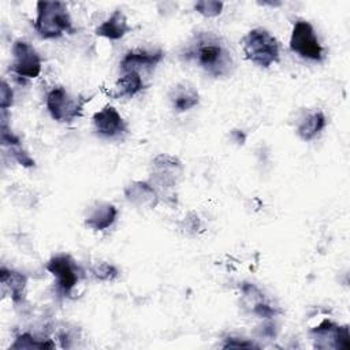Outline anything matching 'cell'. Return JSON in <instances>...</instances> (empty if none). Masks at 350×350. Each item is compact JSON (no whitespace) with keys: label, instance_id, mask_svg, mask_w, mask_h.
<instances>
[{"label":"cell","instance_id":"cb8c5ba5","mask_svg":"<svg viewBox=\"0 0 350 350\" xmlns=\"http://www.w3.org/2000/svg\"><path fill=\"white\" fill-rule=\"evenodd\" d=\"M221 347L223 349H258L260 346L249 339H245V338L227 336L224 339V343L221 345Z\"/></svg>","mask_w":350,"mask_h":350},{"label":"cell","instance_id":"4fadbf2b","mask_svg":"<svg viewBox=\"0 0 350 350\" xmlns=\"http://www.w3.org/2000/svg\"><path fill=\"white\" fill-rule=\"evenodd\" d=\"M0 283L3 287V293H8L11 301L15 305H19L25 301L27 287V276L25 273L1 265Z\"/></svg>","mask_w":350,"mask_h":350},{"label":"cell","instance_id":"9a60e30c","mask_svg":"<svg viewBox=\"0 0 350 350\" xmlns=\"http://www.w3.org/2000/svg\"><path fill=\"white\" fill-rule=\"evenodd\" d=\"M168 100L176 112H186L200 104V93L191 83L179 82L170 89Z\"/></svg>","mask_w":350,"mask_h":350},{"label":"cell","instance_id":"e0dca14e","mask_svg":"<svg viewBox=\"0 0 350 350\" xmlns=\"http://www.w3.org/2000/svg\"><path fill=\"white\" fill-rule=\"evenodd\" d=\"M327 126V118L321 109H313L306 112L297 124V135L302 141L314 139Z\"/></svg>","mask_w":350,"mask_h":350},{"label":"cell","instance_id":"7a4b0ae2","mask_svg":"<svg viewBox=\"0 0 350 350\" xmlns=\"http://www.w3.org/2000/svg\"><path fill=\"white\" fill-rule=\"evenodd\" d=\"M34 29L44 40L59 38L63 34H74L71 16L63 1H37Z\"/></svg>","mask_w":350,"mask_h":350},{"label":"cell","instance_id":"3957f363","mask_svg":"<svg viewBox=\"0 0 350 350\" xmlns=\"http://www.w3.org/2000/svg\"><path fill=\"white\" fill-rule=\"evenodd\" d=\"M241 44L245 57L261 68H269L272 64L279 62V41L267 29H252L243 36Z\"/></svg>","mask_w":350,"mask_h":350},{"label":"cell","instance_id":"9c48e42d","mask_svg":"<svg viewBox=\"0 0 350 350\" xmlns=\"http://www.w3.org/2000/svg\"><path fill=\"white\" fill-rule=\"evenodd\" d=\"M313 346L316 349H350L349 325H338L331 320H323L310 329Z\"/></svg>","mask_w":350,"mask_h":350},{"label":"cell","instance_id":"52a82bcc","mask_svg":"<svg viewBox=\"0 0 350 350\" xmlns=\"http://www.w3.org/2000/svg\"><path fill=\"white\" fill-rule=\"evenodd\" d=\"M149 174L152 178L150 183L153 186L168 190L179 183L185 174V168L182 161L176 156L160 153L152 159Z\"/></svg>","mask_w":350,"mask_h":350},{"label":"cell","instance_id":"ffe728a7","mask_svg":"<svg viewBox=\"0 0 350 350\" xmlns=\"http://www.w3.org/2000/svg\"><path fill=\"white\" fill-rule=\"evenodd\" d=\"M90 273L100 282H112L119 276V269L111 262L100 261L90 267Z\"/></svg>","mask_w":350,"mask_h":350},{"label":"cell","instance_id":"603a6c76","mask_svg":"<svg viewBox=\"0 0 350 350\" xmlns=\"http://www.w3.org/2000/svg\"><path fill=\"white\" fill-rule=\"evenodd\" d=\"M250 309H252V312H253L257 317L267 319V320H271L272 317H276L278 314L282 313L280 309H278L276 306H272L269 302H267V299L260 301V302H256Z\"/></svg>","mask_w":350,"mask_h":350},{"label":"cell","instance_id":"4316f807","mask_svg":"<svg viewBox=\"0 0 350 350\" xmlns=\"http://www.w3.org/2000/svg\"><path fill=\"white\" fill-rule=\"evenodd\" d=\"M185 228L187 231H194V232H197V230H200V219H198V216L194 212L189 213L185 217V227H183V230Z\"/></svg>","mask_w":350,"mask_h":350},{"label":"cell","instance_id":"ba28073f","mask_svg":"<svg viewBox=\"0 0 350 350\" xmlns=\"http://www.w3.org/2000/svg\"><path fill=\"white\" fill-rule=\"evenodd\" d=\"M11 71L23 79H34L41 74L42 60L31 44L25 40H15L11 48Z\"/></svg>","mask_w":350,"mask_h":350},{"label":"cell","instance_id":"8fae6325","mask_svg":"<svg viewBox=\"0 0 350 350\" xmlns=\"http://www.w3.org/2000/svg\"><path fill=\"white\" fill-rule=\"evenodd\" d=\"M164 59V51L161 48L157 49H131L124 53L123 59L120 60V70L122 72L129 71H152L154 67Z\"/></svg>","mask_w":350,"mask_h":350},{"label":"cell","instance_id":"d6986e66","mask_svg":"<svg viewBox=\"0 0 350 350\" xmlns=\"http://www.w3.org/2000/svg\"><path fill=\"white\" fill-rule=\"evenodd\" d=\"M56 345L51 338H38L31 332H21L15 336L14 342L11 343L10 349L14 350H46L55 349Z\"/></svg>","mask_w":350,"mask_h":350},{"label":"cell","instance_id":"7c38bea8","mask_svg":"<svg viewBox=\"0 0 350 350\" xmlns=\"http://www.w3.org/2000/svg\"><path fill=\"white\" fill-rule=\"evenodd\" d=\"M126 200L137 208L153 209L160 202L157 189L146 180H134L124 187Z\"/></svg>","mask_w":350,"mask_h":350},{"label":"cell","instance_id":"484cf974","mask_svg":"<svg viewBox=\"0 0 350 350\" xmlns=\"http://www.w3.org/2000/svg\"><path fill=\"white\" fill-rule=\"evenodd\" d=\"M10 149H11V154H12L14 160H15L18 164H21L22 167H25V168H31V167L36 165L34 160H33V159L29 156V153H27L25 149H22L21 146H12V148H10Z\"/></svg>","mask_w":350,"mask_h":350},{"label":"cell","instance_id":"44dd1931","mask_svg":"<svg viewBox=\"0 0 350 350\" xmlns=\"http://www.w3.org/2000/svg\"><path fill=\"white\" fill-rule=\"evenodd\" d=\"M223 1L217 0H198L194 3V10L205 18H215L223 11Z\"/></svg>","mask_w":350,"mask_h":350},{"label":"cell","instance_id":"5b68a950","mask_svg":"<svg viewBox=\"0 0 350 350\" xmlns=\"http://www.w3.org/2000/svg\"><path fill=\"white\" fill-rule=\"evenodd\" d=\"M90 98L72 97L66 88L55 86L45 97V107L51 118L59 123H71L82 115V109L86 101Z\"/></svg>","mask_w":350,"mask_h":350},{"label":"cell","instance_id":"83f0119b","mask_svg":"<svg viewBox=\"0 0 350 350\" xmlns=\"http://www.w3.org/2000/svg\"><path fill=\"white\" fill-rule=\"evenodd\" d=\"M260 335L261 336H265V338H275L276 335V328H275V324L268 321L265 323L264 325H261L260 328Z\"/></svg>","mask_w":350,"mask_h":350},{"label":"cell","instance_id":"277c9868","mask_svg":"<svg viewBox=\"0 0 350 350\" xmlns=\"http://www.w3.org/2000/svg\"><path fill=\"white\" fill-rule=\"evenodd\" d=\"M45 269L56 279V291L62 297H71L74 288L83 279V269L67 253L52 256L46 261Z\"/></svg>","mask_w":350,"mask_h":350},{"label":"cell","instance_id":"5bb4252c","mask_svg":"<svg viewBox=\"0 0 350 350\" xmlns=\"http://www.w3.org/2000/svg\"><path fill=\"white\" fill-rule=\"evenodd\" d=\"M129 31H131V26L127 22V16L119 8H116L103 23H100L94 33L98 37H104L111 41H118L123 38Z\"/></svg>","mask_w":350,"mask_h":350},{"label":"cell","instance_id":"2e32d148","mask_svg":"<svg viewBox=\"0 0 350 350\" xmlns=\"http://www.w3.org/2000/svg\"><path fill=\"white\" fill-rule=\"evenodd\" d=\"M118 217V208L111 202H97L85 217V226L93 231L109 228Z\"/></svg>","mask_w":350,"mask_h":350},{"label":"cell","instance_id":"8992f818","mask_svg":"<svg viewBox=\"0 0 350 350\" xmlns=\"http://www.w3.org/2000/svg\"><path fill=\"white\" fill-rule=\"evenodd\" d=\"M290 49L312 62H321L324 59V48L321 46L313 26L305 19H297L293 25L290 36Z\"/></svg>","mask_w":350,"mask_h":350},{"label":"cell","instance_id":"7402d4cb","mask_svg":"<svg viewBox=\"0 0 350 350\" xmlns=\"http://www.w3.org/2000/svg\"><path fill=\"white\" fill-rule=\"evenodd\" d=\"M239 290L242 291L243 297L247 299L250 308H252L256 302H260V301H264V299H265L264 293H262L254 283L242 282V283H239Z\"/></svg>","mask_w":350,"mask_h":350},{"label":"cell","instance_id":"ac0fdd59","mask_svg":"<svg viewBox=\"0 0 350 350\" xmlns=\"http://www.w3.org/2000/svg\"><path fill=\"white\" fill-rule=\"evenodd\" d=\"M142 89H145V83L142 81L141 74L137 71H129L123 72V75L118 78L113 89L108 92V96L115 100L131 98L135 94H138Z\"/></svg>","mask_w":350,"mask_h":350},{"label":"cell","instance_id":"30bf717a","mask_svg":"<svg viewBox=\"0 0 350 350\" xmlns=\"http://www.w3.org/2000/svg\"><path fill=\"white\" fill-rule=\"evenodd\" d=\"M96 133L107 139H122L129 133V126L113 105H105L93 118Z\"/></svg>","mask_w":350,"mask_h":350},{"label":"cell","instance_id":"6da1fadb","mask_svg":"<svg viewBox=\"0 0 350 350\" xmlns=\"http://www.w3.org/2000/svg\"><path fill=\"white\" fill-rule=\"evenodd\" d=\"M180 57L196 63L212 78H228L235 70L234 57L217 34L212 31L196 33L180 52Z\"/></svg>","mask_w":350,"mask_h":350},{"label":"cell","instance_id":"d4e9b609","mask_svg":"<svg viewBox=\"0 0 350 350\" xmlns=\"http://www.w3.org/2000/svg\"><path fill=\"white\" fill-rule=\"evenodd\" d=\"M14 104V92L7 81H1V89H0V108L1 111H7Z\"/></svg>","mask_w":350,"mask_h":350}]
</instances>
